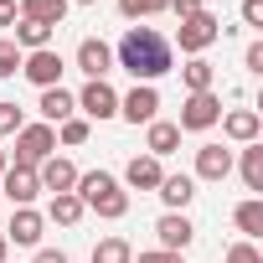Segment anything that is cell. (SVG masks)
Masks as SVG:
<instances>
[{"label": "cell", "instance_id": "1", "mask_svg": "<svg viewBox=\"0 0 263 263\" xmlns=\"http://www.w3.org/2000/svg\"><path fill=\"white\" fill-rule=\"evenodd\" d=\"M119 67L124 72H135V83H155V78H165L171 67H176V57H171V42L155 31V26H129L124 36H119Z\"/></svg>", "mask_w": 263, "mask_h": 263}, {"label": "cell", "instance_id": "2", "mask_svg": "<svg viewBox=\"0 0 263 263\" xmlns=\"http://www.w3.org/2000/svg\"><path fill=\"white\" fill-rule=\"evenodd\" d=\"M78 201L88 206V212H98V217H108V222H119L124 212H129V196L119 191V181L108 176V171H88V176H78Z\"/></svg>", "mask_w": 263, "mask_h": 263}, {"label": "cell", "instance_id": "3", "mask_svg": "<svg viewBox=\"0 0 263 263\" xmlns=\"http://www.w3.org/2000/svg\"><path fill=\"white\" fill-rule=\"evenodd\" d=\"M47 155H57V129L52 124H21V135H16V165L36 171Z\"/></svg>", "mask_w": 263, "mask_h": 263}, {"label": "cell", "instance_id": "4", "mask_svg": "<svg viewBox=\"0 0 263 263\" xmlns=\"http://www.w3.org/2000/svg\"><path fill=\"white\" fill-rule=\"evenodd\" d=\"M217 36H222V21H217L212 11H196V16H186V21L176 26V47H181L186 57H201Z\"/></svg>", "mask_w": 263, "mask_h": 263}, {"label": "cell", "instance_id": "5", "mask_svg": "<svg viewBox=\"0 0 263 263\" xmlns=\"http://www.w3.org/2000/svg\"><path fill=\"white\" fill-rule=\"evenodd\" d=\"M217 119H222V98H217V93H191V98L181 103V124H176V129H181V135H186V129L201 135V129H212Z\"/></svg>", "mask_w": 263, "mask_h": 263}, {"label": "cell", "instance_id": "6", "mask_svg": "<svg viewBox=\"0 0 263 263\" xmlns=\"http://www.w3.org/2000/svg\"><path fill=\"white\" fill-rule=\"evenodd\" d=\"M62 52H52V47H42V52H26L21 57V72L36 83V88H62Z\"/></svg>", "mask_w": 263, "mask_h": 263}, {"label": "cell", "instance_id": "7", "mask_svg": "<svg viewBox=\"0 0 263 263\" xmlns=\"http://www.w3.org/2000/svg\"><path fill=\"white\" fill-rule=\"evenodd\" d=\"M0 196H11V206H31V201L42 196L36 171H26V165H6V171H0Z\"/></svg>", "mask_w": 263, "mask_h": 263}, {"label": "cell", "instance_id": "8", "mask_svg": "<svg viewBox=\"0 0 263 263\" xmlns=\"http://www.w3.org/2000/svg\"><path fill=\"white\" fill-rule=\"evenodd\" d=\"M119 114H124L129 124H150V119L160 114V93H155V83H135V88L119 98Z\"/></svg>", "mask_w": 263, "mask_h": 263}, {"label": "cell", "instance_id": "9", "mask_svg": "<svg viewBox=\"0 0 263 263\" xmlns=\"http://www.w3.org/2000/svg\"><path fill=\"white\" fill-rule=\"evenodd\" d=\"M78 67L88 72V83L108 78V72H114V47H108L103 36H83V42H78Z\"/></svg>", "mask_w": 263, "mask_h": 263}, {"label": "cell", "instance_id": "10", "mask_svg": "<svg viewBox=\"0 0 263 263\" xmlns=\"http://www.w3.org/2000/svg\"><path fill=\"white\" fill-rule=\"evenodd\" d=\"M42 227H47V217H42L36 206H16L11 227L0 232V237H6V242H16V248H36V242H42Z\"/></svg>", "mask_w": 263, "mask_h": 263}, {"label": "cell", "instance_id": "11", "mask_svg": "<svg viewBox=\"0 0 263 263\" xmlns=\"http://www.w3.org/2000/svg\"><path fill=\"white\" fill-rule=\"evenodd\" d=\"M72 103H78L88 119H114V114H119V93H114L103 78H98V83H88V88H83Z\"/></svg>", "mask_w": 263, "mask_h": 263}, {"label": "cell", "instance_id": "12", "mask_svg": "<svg viewBox=\"0 0 263 263\" xmlns=\"http://www.w3.org/2000/svg\"><path fill=\"white\" fill-rule=\"evenodd\" d=\"M36 181H42V191L62 196V191H72V186H78V165H72V160H62V155H47V160L36 165Z\"/></svg>", "mask_w": 263, "mask_h": 263}, {"label": "cell", "instance_id": "13", "mask_svg": "<svg viewBox=\"0 0 263 263\" xmlns=\"http://www.w3.org/2000/svg\"><path fill=\"white\" fill-rule=\"evenodd\" d=\"M155 232H160V248H165V253H181V248H191V237H196V227H191L186 212H165V217L155 222Z\"/></svg>", "mask_w": 263, "mask_h": 263}, {"label": "cell", "instance_id": "14", "mask_svg": "<svg viewBox=\"0 0 263 263\" xmlns=\"http://www.w3.org/2000/svg\"><path fill=\"white\" fill-rule=\"evenodd\" d=\"M217 124H222V135L237 140V145H253V140L263 135V119H258L253 108H232V114H222Z\"/></svg>", "mask_w": 263, "mask_h": 263}, {"label": "cell", "instance_id": "15", "mask_svg": "<svg viewBox=\"0 0 263 263\" xmlns=\"http://www.w3.org/2000/svg\"><path fill=\"white\" fill-rule=\"evenodd\" d=\"M124 181L135 186V191H155V186L165 181V165H160L155 155H135V160L124 165Z\"/></svg>", "mask_w": 263, "mask_h": 263}, {"label": "cell", "instance_id": "16", "mask_svg": "<svg viewBox=\"0 0 263 263\" xmlns=\"http://www.w3.org/2000/svg\"><path fill=\"white\" fill-rule=\"evenodd\" d=\"M196 176H201V181H227V176H232V150L201 145V150H196Z\"/></svg>", "mask_w": 263, "mask_h": 263}, {"label": "cell", "instance_id": "17", "mask_svg": "<svg viewBox=\"0 0 263 263\" xmlns=\"http://www.w3.org/2000/svg\"><path fill=\"white\" fill-rule=\"evenodd\" d=\"M145 129H150V135H145V150H150L155 160H165V155H176V145H181V129H176L171 119H150Z\"/></svg>", "mask_w": 263, "mask_h": 263}, {"label": "cell", "instance_id": "18", "mask_svg": "<svg viewBox=\"0 0 263 263\" xmlns=\"http://www.w3.org/2000/svg\"><path fill=\"white\" fill-rule=\"evenodd\" d=\"M155 196H160L171 212H186V201L196 196V176H186V171H181V176H165V181L155 186Z\"/></svg>", "mask_w": 263, "mask_h": 263}, {"label": "cell", "instance_id": "19", "mask_svg": "<svg viewBox=\"0 0 263 263\" xmlns=\"http://www.w3.org/2000/svg\"><path fill=\"white\" fill-rule=\"evenodd\" d=\"M36 108H42V124H62V119H72L78 103H72L67 88H42V103H36Z\"/></svg>", "mask_w": 263, "mask_h": 263}, {"label": "cell", "instance_id": "20", "mask_svg": "<svg viewBox=\"0 0 263 263\" xmlns=\"http://www.w3.org/2000/svg\"><path fill=\"white\" fill-rule=\"evenodd\" d=\"M21 16L26 21H42V26H62V16H67V0H21Z\"/></svg>", "mask_w": 263, "mask_h": 263}, {"label": "cell", "instance_id": "21", "mask_svg": "<svg viewBox=\"0 0 263 263\" xmlns=\"http://www.w3.org/2000/svg\"><path fill=\"white\" fill-rule=\"evenodd\" d=\"M21 52H42V47H52V26H42V21H16V36H11Z\"/></svg>", "mask_w": 263, "mask_h": 263}, {"label": "cell", "instance_id": "22", "mask_svg": "<svg viewBox=\"0 0 263 263\" xmlns=\"http://www.w3.org/2000/svg\"><path fill=\"white\" fill-rule=\"evenodd\" d=\"M232 222H237V232H242V242H253V237H263V201L253 196V201H242L237 212H232Z\"/></svg>", "mask_w": 263, "mask_h": 263}, {"label": "cell", "instance_id": "23", "mask_svg": "<svg viewBox=\"0 0 263 263\" xmlns=\"http://www.w3.org/2000/svg\"><path fill=\"white\" fill-rule=\"evenodd\" d=\"M83 201H78V191H62V196H52V206H47V217L52 222H62V227H72V222H83Z\"/></svg>", "mask_w": 263, "mask_h": 263}, {"label": "cell", "instance_id": "24", "mask_svg": "<svg viewBox=\"0 0 263 263\" xmlns=\"http://www.w3.org/2000/svg\"><path fill=\"white\" fill-rule=\"evenodd\" d=\"M181 78H186V88H191V93H212V78H217V67H212L206 57H191V62L181 67Z\"/></svg>", "mask_w": 263, "mask_h": 263}, {"label": "cell", "instance_id": "25", "mask_svg": "<svg viewBox=\"0 0 263 263\" xmlns=\"http://www.w3.org/2000/svg\"><path fill=\"white\" fill-rule=\"evenodd\" d=\"M242 186L248 191H263V145L258 140L242 150Z\"/></svg>", "mask_w": 263, "mask_h": 263}, {"label": "cell", "instance_id": "26", "mask_svg": "<svg viewBox=\"0 0 263 263\" xmlns=\"http://www.w3.org/2000/svg\"><path fill=\"white\" fill-rule=\"evenodd\" d=\"M93 263H135V248H129L124 237H103L93 248Z\"/></svg>", "mask_w": 263, "mask_h": 263}, {"label": "cell", "instance_id": "27", "mask_svg": "<svg viewBox=\"0 0 263 263\" xmlns=\"http://www.w3.org/2000/svg\"><path fill=\"white\" fill-rule=\"evenodd\" d=\"M119 11H124L129 21H150V16L165 11V0H119Z\"/></svg>", "mask_w": 263, "mask_h": 263}, {"label": "cell", "instance_id": "28", "mask_svg": "<svg viewBox=\"0 0 263 263\" xmlns=\"http://www.w3.org/2000/svg\"><path fill=\"white\" fill-rule=\"evenodd\" d=\"M21 57H26V52H21L11 36H0V78H16V72H21Z\"/></svg>", "mask_w": 263, "mask_h": 263}, {"label": "cell", "instance_id": "29", "mask_svg": "<svg viewBox=\"0 0 263 263\" xmlns=\"http://www.w3.org/2000/svg\"><path fill=\"white\" fill-rule=\"evenodd\" d=\"M57 140H62V145H83V140H88V119H62V124H57Z\"/></svg>", "mask_w": 263, "mask_h": 263}, {"label": "cell", "instance_id": "30", "mask_svg": "<svg viewBox=\"0 0 263 263\" xmlns=\"http://www.w3.org/2000/svg\"><path fill=\"white\" fill-rule=\"evenodd\" d=\"M21 124H26V119H21L16 103H0V135H21Z\"/></svg>", "mask_w": 263, "mask_h": 263}, {"label": "cell", "instance_id": "31", "mask_svg": "<svg viewBox=\"0 0 263 263\" xmlns=\"http://www.w3.org/2000/svg\"><path fill=\"white\" fill-rule=\"evenodd\" d=\"M227 263H263V253H258L253 242H232V248H227Z\"/></svg>", "mask_w": 263, "mask_h": 263}, {"label": "cell", "instance_id": "32", "mask_svg": "<svg viewBox=\"0 0 263 263\" xmlns=\"http://www.w3.org/2000/svg\"><path fill=\"white\" fill-rule=\"evenodd\" d=\"M242 67H248V72H263V42H253V47L242 52Z\"/></svg>", "mask_w": 263, "mask_h": 263}, {"label": "cell", "instance_id": "33", "mask_svg": "<svg viewBox=\"0 0 263 263\" xmlns=\"http://www.w3.org/2000/svg\"><path fill=\"white\" fill-rule=\"evenodd\" d=\"M165 11H176V16L186 21V16H196V11H201V0H165Z\"/></svg>", "mask_w": 263, "mask_h": 263}, {"label": "cell", "instance_id": "34", "mask_svg": "<svg viewBox=\"0 0 263 263\" xmlns=\"http://www.w3.org/2000/svg\"><path fill=\"white\" fill-rule=\"evenodd\" d=\"M242 21L248 26H263V0H242Z\"/></svg>", "mask_w": 263, "mask_h": 263}, {"label": "cell", "instance_id": "35", "mask_svg": "<svg viewBox=\"0 0 263 263\" xmlns=\"http://www.w3.org/2000/svg\"><path fill=\"white\" fill-rule=\"evenodd\" d=\"M21 21V6H16V0H0V26H16Z\"/></svg>", "mask_w": 263, "mask_h": 263}, {"label": "cell", "instance_id": "36", "mask_svg": "<svg viewBox=\"0 0 263 263\" xmlns=\"http://www.w3.org/2000/svg\"><path fill=\"white\" fill-rule=\"evenodd\" d=\"M140 263H181V258L165 253V248H155V253H140Z\"/></svg>", "mask_w": 263, "mask_h": 263}, {"label": "cell", "instance_id": "37", "mask_svg": "<svg viewBox=\"0 0 263 263\" xmlns=\"http://www.w3.org/2000/svg\"><path fill=\"white\" fill-rule=\"evenodd\" d=\"M36 263H67V253H62V248H42V253H36Z\"/></svg>", "mask_w": 263, "mask_h": 263}, {"label": "cell", "instance_id": "38", "mask_svg": "<svg viewBox=\"0 0 263 263\" xmlns=\"http://www.w3.org/2000/svg\"><path fill=\"white\" fill-rule=\"evenodd\" d=\"M6 248H11V242H6V237H0V263H6Z\"/></svg>", "mask_w": 263, "mask_h": 263}, {"label": "cell", "instance_id": "39", "mask_svg": "<svg viewBox=\"0 0 263 263\" xmlns=\"http://www.w3.org/2000/svg\"><path fill=\"white\" fill-rule=\"evenodd\" d=\"M0 171H6V150H0Z\"/></svg>", "mask_w": 263, "mask_h": 263}, {"label": "cell", "instance_id": "40", "mask_svg": "<svg viewBox=\"0 0 263 263\" xmlns=\"http://www.w3.org/2000/svg\"><path fill=\"white\" fill-rule=\"evenodd\" d=\"M78 6H93V0H78Z\"/></svg>", "mask_w": 263, "mask_h": 263}]
</instances>
